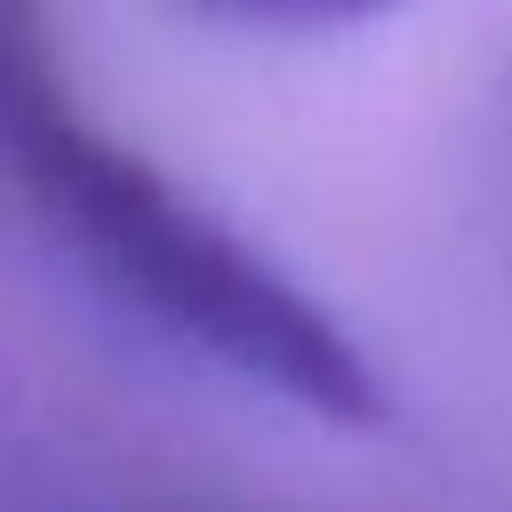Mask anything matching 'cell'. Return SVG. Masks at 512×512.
<instances>
[{
    "instance_id": "obj_2",
    "label": "cell",
    "mask_w": 512,
    "mask_h": 512,
    "mask_svg": "<svg viewBox=\"0 0 512 512\" xmlns=\"http://www.w3.org/2000/svg\"><path fill=\"white\" fill-rule=\"evenodd\" d=\"M216 24H256V32H320V24H352V16H376L392 0H184Z\"/></svg>"
},
{
    "instance_id": "obj_1",
    "label": "cell",
    "mask_w": 512,
    "mask_h": 512,
    "mask_svg": "<svg viewBox=\"0 0 512 512\" xmlns=\"http://www.w3.org/2000/svg\"><path fill=\"white\" fill-rule=\"evenodd\" d=\"M0 176L56 232V248H72V264L104 296L136 304L160 336L224 360L232 376L312 416H376L384 392L360 344L288 272L240 248L152 160H136L80 112L40 0H0Z\"/></svg>"
}]
</instances>
